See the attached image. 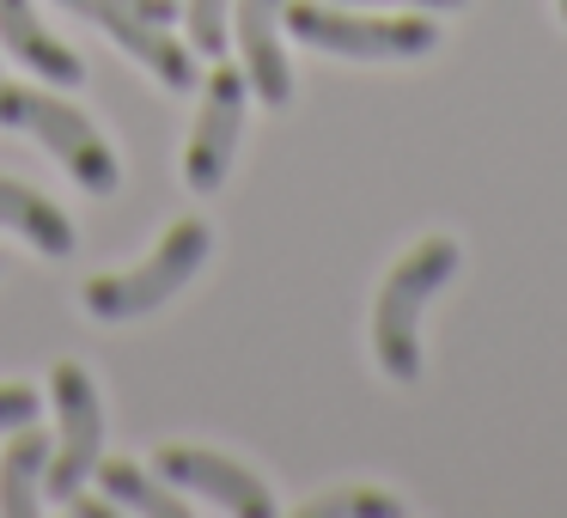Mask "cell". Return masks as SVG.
I'll return each instance as SVG.
<instances>
[{
    "label": "cell",
    "instance_id": "6da1fadb",
    "mask_svg": "<svg viewBox=\"0 0 567 518\" xmlns=\"http://www.w3.org/2000/svg\"><path fill=\"white\" fill-rule=\"evenodd\" d=\"M452 274H457V238L445 232L409 245V257L384 274L379 299H372V360L391 384L421 379V318H427L433 293H445Z\"/></svg>",
    "mask_w": 567,
    "mask_h": 518
},
{
    "label": "cell",
    "instance_id": "7a4b0ae2",
    "mask_svg": "<svg viewBox=\"0 0 567 518\" xmlns=\"http://www.w3.org/2000/svg\"><path fill=\"white\" fill-rule=\"evenodd\" d=\"M281 25L306 50L342 62H421L440 50V25L427 13H354L342 0H287Z\"/></svg>",
    "mask_w": 567,
    "mask_h": 518
},
{
    "label": "cell",
    "instance_id": "3957f363",
    "mask_svg": "<svg viewBox=\"0 0 567 518\" xmlns=\"http://www.w3.org/2000/svg\"><path fill=\"white\" fill-rule=\"evenodd\" d=\"M208 250H214V226L189 214V220H177L172 232L147 250V262H135V269H123V274H92L80 305L99 323H135V318H147V311H159L165 299L184 293L202 274Z\"/></svg>",
    "mask_w": 567,
    "mask_h": 518
},
{
    "label": "cell",
    "instance_id": "277c9868",
    "mask_svg": "<svg viewBox=\"0 0 567 518\" xmlns=\"http://www.w3.org/2000/svg\"><path fill=\"white\" fill-rule=\"evenodd\" d=\"M0 128L38 135L43 147L55 153V165H62L86 196H116V189H123V165H116L111 141L99 135V123H92L80 104L50 99V92H38V86H7V80H0Z\"/></svg>",
    "mask_w": 567,
    "mask_h": 518
},
{
    "label": "cell",
    "instance_id": "5b68a950",
    "mask_svg": "<svg viewBox=\"0 0 567 518\" xmlns=\"http://www.w3.org/2000/svg\"><path fill=\"white\" fill-rule=\"evenodd\" d=\"M50 403H55V452H50V469H43V488H50V500H74L104 457L99 379L80 360H62L50 372Z\"/></svg>",
    "mask_w": 567,
    "mask_h": 518
},
{
    "label": "cell",
    "instance_id": "8992f818",
    "mask_svg": "<svg viewBox=\"0 0 567 518\" xmlns=\"http://www.w3.org/2000/svg\"><path fill=\"white\" fill-rule=\"evenodd\" d=\"M245 68L220 62L202 86V104H196V123H189V147H184V184L196 196H214L226 184L238 159V141H245Z\"/></svg>",
    "mask_w": 567,
    "mask_h": 518
},
{
    "label": "cell",
    "instance_id": "52a82bcc",
    "mask_svg": "<svg viewBox=\"0 0 567 518\" xmlns=\"http://www.w3.org/2000/svg\"><path fill=\"white\" fill-rule=\"evenodd\" d=\"M55 7H68L74 19H86L104 38H116L128 62H141L165 92H196V50L177 43L165 25H153L147 13H135L128 0H55Z\"/></svg>",
    "mask_w": 567,
    "mask_h": 518
},
{
    "label": "cell",
    "instance_id": "ba28073f",
    "mask_svg": "<svg viewBox=\"0 0 567 518\" xmlns=\"http://www.w3.org/2000/svg\"><path fill=\"white\" fill-rule=\"evenodd\" d=\"M153 469H159L172 488L202 494V500H214L220 512H233V518H275L281 512L275 494H269V481H262L257 469H245L238 457L202 452V445H165V452L153 457Z\"/></svg>",
    "mask_w": 567,
    "mask_h": 518
},
{
    "label": "cell",
    "instance_id": "9c48e42d",
    "mask_svg": "<svg viewBox=\"0 0 567 518\" xmlns=\"http://www.w3.org/2000/svg\"><path fill=\"white\" fill-rule=\"evenodd\" d=\"M281 13L287 0H233V43L245 55V86L269 111L293 104V62L281 50Z\"/></svg>",
    "mask_w": 567,
    "mask_h": 518
},
{
    "label": "cell",
    "instance_id": "30bf717a",
    "mask_svg": "<svg viewBox=\"0 0 567 518\" xmlns=\"http://www.w3.org/2000/svg\"><path fill=\"white\" fill-rule=\"evenodd\" d=\"M0 50L19 55V62H25L38 80H50L55 92L86 86V68H80V55L38 19V0H0Z\"/></svg>",
    "mask_w": 567,
    "mask_h": 518
},
{
    "label": "cell",
    "instance_id": "8fae6325",
    "mask_svg": "<svg viewBox=\"0 0 567 518\" xmlns=\"http://www.w3.org/2000/svg\"><path fill=\"white\" fill-rule=\"evenodd\" d=\"M0 226L19 232L38 257H50V262L74 257V220H68L43 189L19 184V177H0Z\"/></svg>",
    "mask_w": 567,
    "mask_h": 518
},
{
    "label": "cell",
    "instance_id": "7c38bea8",
    "mask_svg": "<svg viewBox=\"0 0 567 518\" xmlns=\"http://www.w3.org/2000/svg\"><path fill=\"white\" fill-rule=\"evenodd\" d=\"M50 452H55V445H50V433H38V421L19 427V439L0 452V512H7V518H38Z\"/></svg>",
    "mask_w": 567,
    "mask_h": 518
},
{
    "label": "cell",
    "instance_id": "4fadbf2b",
    "mask_svg": "<svg viewBox=\"0 0 567 518\" xmlns=\"http://www.w3.org/2000/svg\"><path fill=\"white\" fill-rule=\"evenodd\" d=\"M92 481H99L104 494H111L123 512H147V518H189V500L172 488V481L159 476V469H141L135 457H99V469H92Z\"/></svg>",
    "mask_w": 567,
    "mask_h": 518
},
{
    "label": "cell",
    "instance_id": "5bb4252c",
    "mask_svg": "<svg viewBox=\"0 0 567 518\" xmlns=\"http://www.w3.org/2000/svg\"><path fill=\"white\" fill-rule=\"evenodd\" d=\"M177 19L189 31V50L220 62L226 43H233V0H177Z\"/></svg>",
    "mask_w": 567,
    "mask_h": 518
},
{
    "label": "cell",
    "instance_id": "9a60e30c",
    "mask_svg": "<svg viewBox=\"0 0 567 518\" xmlns=\"http://www.w3.org/2000/svg\"><path fill=\"white\" fill-rule=\"evenodd\" d=\"M306 518H403V500H391L384 488H330L318 500L299 506Z\"/></svg>",
    "mask_w": 567,
    "mask_h": 518
},
{
    "label": "cell",
    "instance_id": "2e32d148",
    "mask_svg": "<svg viewBox=\"0 0 567 518\" xmlns=\"http://www.w3.org/2000/svg\"><path fill=\"white\" fill-rule=\"evenodd\" d=\"M38 408H43L38 384H0V433L31 427V421H38Z\"/></svg>",
    "mask_w": 567,
    "mask_h": 518
},
{
    "label": "cell",
    "instance_id": "e0dca14e",
    "mask_svg": "<svg viewBox=\"0 0 567 518\" xmlns=\"http://www.w3.org/2000/svg\"><path fill=\"white\" fill-rule=\"evenodd\" d=\"M128 7H135V13H147L153 25H172V19H177V0H128Z\"/></svg>",
    "mask_w": 567,
    "mask_h": 518
},
{
    "label": "cell",
    "instance_id": "ac0fdd59",
    "mask_svg": "<svg viewBox=\"0 0 567 518\" xmlns=\"http://www.w3.org/2000/svg\"><path fill=\"white\" fill-rule=\"evenodd\" d=\"M372 7V0H367ZM391 7H421V13H457V7H470V0H391Z\"/></svg>",
    "mask_w": 567,
    "mask_h": 518
},
{
    "label": "cell",
    "instance_id": "d6986e66",
    "mask_svg": "<svg viewBox=\"0 0 567 518\" xmlns=\"http://www.w3.org/2000/svg\"><path fill=\"white\" fill-rule=\"evenodd\" d=\"M555 13H561V25H567V0H555Z\"/></svg>",
    "mask_w": 567,
    "mask_h": 518
}]
</instances>
